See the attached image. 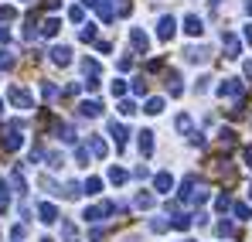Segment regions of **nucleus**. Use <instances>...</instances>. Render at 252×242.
Wrapping results in <instances>:
<instances>
[{
	"instance_id": "f257e3e1",
	"label": "nucleus",
	"mask_w": 252,
	"mask_h": 242,
	"mask_svg": "<svg viewBox=\"0 0 252 242\" xmlns=\"http://www.w3.org/2000/svg\"><path fill=\"white\" fill-rule=\"evenodd\" d=\"M7 99H10L17 109H34V96H31L28 89H21V85H10V89H7Z\"/></svg>"
},
{
	"instance_id": "f03ea898",
	"label": "nucleus",
	"mask_w": 252,
	"mask_h": 242,
	"mask_svg": "<svg viewBox=\"0 0 252 242\" xmlns=\"http://www.w3.org/2000/svg\"><path fill=\"white\" fill-rule=\"evenodd\" d=\"M218 96H221V99H225V96H228V99H239V96H242V79H225L218 85Z\"/></svg>"
},
{
	"instance_id": "7ed1b4c3",
	"label": "nucleus",
	"mask_w": 252,
	"mask_h": 242,
	"mask_svg": "<svg viewBox=\"0 0 252 242\" xmlns=\"http://www.w3.org/2000/svg\"><path fill=\"white\" fill-rule=\"evenodd\" d=\"M184 31H188L191 38H201V35H205V21H201L198 14H188V17H184Z\"/></svg>"
},
{
	"instance_id": "20e7f679",
	"label": "nucleus",
	"mask_w": 252,
	"mask_h": 242,
	"mask_svg": "<svg viewBox=\"0 0 252 242\" xmlns=\"http://www.w3.org/2000/svg\"><path fill=\"white\" fill-rule=\"evenodd\" d=\"M174 31H177V21H174V17H160V24H157V38L160 41H170L174 38Z\"/></svg>"
},
{
	"instance_id": "39448f33",
	"label": "nucleus",
	"mask_w": 252,
	"mask_h": 242,
	"mask_svg": "<svg viewBox=\"0 0 252 242\" xmlns=\"http://www.w3.org/2000/svg\"><path fill=\"white\" fill-rule=\"evenodd\" d=\"M51 62L55 65H72V48L68 44H55L51 48Z\"/></svg>"
},
{
	"instance_id": "423d86ee",
	"label": "nucleus",
	"mask_w": 252,
	"mask_h": 242,
	"mask_svg": "<svg viewBox=\"0 0 252 242\" xmlns=\"http://www.w3.org/2000/svg\"><path fill=\"white\" fill-rule=\"evenodd\" d=\"M38 218H41L44 225H55V222H58V208H55L51 202H41L38 205Z\"/></svg>"
},
{
	"instance_id": "0eeeda50",
	"label": "nucleus",
	"mask_w": 252,
	"mask_h": 242,
	"mask_svg": "<svg viewBox=\"0 0 252 242\" xmlns=\"http://www.w3.org/2000/svg\"><path fill=\"white\" fill-rule=\"evenodd\" d=\"M154 188H157V195H167L170 188H174V174H170V171H160V174L154 177Z\"/></svg>"
},
{
	"instance_id": "6e6552de",
	"label": "nucleus",
	"mask_w": 252,
	"mask_h": 242,
	"mask_svg": "<svg viewBox=\"0 0 252 242\" xmlns=\"http://www.w3.org/2000/svg\"><path fill=\"white\" fill-rule=\"evenodd\" d=\"M136 137H140V140H136L140 154H143V157H150V154H154V133H150V130H143V133H136Z\"/></svg>"
},
{
	"instance_id": "1a4fd4ad",
	"label": "nucleus",
	"mask_w": 252,
	"mask_h": 242,
	"mask_svg": "<svg viewBox=\"0 0 252 242\" xmlns=\"http://www.w3.org/2000/svg\"><path fill=\"white\" fill-rule=\"evenodd\" d=\"M79 113H82L85 120H95V116H102V106H99L95 99H85L82 106H79Z\"/></svg>"
},
{
	"instance_id": "9d476101",
	"label": "nucleus",
	"mask_w": 252,
	"mask_h": 242,
	"mask_svg": "<svg viewBox=\"0 0 252 242\" xmlns=\"http://www.w3.org/2000/svg\"><path fill=\"white\" fill-rule=\"evenodd\" d=\"M129 41H133V48H136V51H147V48H150L147 31H140V28H133V31H129Z\"/></svg>"
},
{
	"instance_id": "9b49d317",
	"label": "nucleus",
	"mask_w": 252,
	"mask_h": 242,
	"mask_svg": "<svg viewBox=\"0 0 252 242\" xmlns=\"http://www.w3.org/2000/svg\"><path fill=\"white\" fill-rule=\"evenodd\" d=\"M109 137H113L116 143H126V126L116 123V120H109Z\"/></svg>"
},
{
	"instance_id": "f8f14e48",
	"label": "nucleus",
	"mask_w": 252,
	"mask_h": 242,
	"mask_svg": "<svg viewBox=\"0 0 252 242\" xmlns=\"http://www.w3.org/2000/svg\"><path fill=\"white\" fill-rule=\"evenodd\" d=\"M58 31H62V21H58V17H48L44 28H41V35H44V38H55Z\"/></svg>"
},
{
	"instance_id": "ddd939ff",
	"label": "nucleus",
	"mask_w": 252,
	"mask_h": 242,
	"mask_svg": "<svg viewBox=\"0 0 252 242\" xmlns=\"http://www.w3.org/2000/svg\"><path fill=\"white\" fill-rule=\"evenodd\" d=\"M221 44H225V51H228L225 58H239V41L232 38V35H221Z\"/></svg>"
},
{
	"instance_id": "4468645a",
	"label": "nucleus",
	"mask_w": 252,
	"mask_h": 242,
	"mask_svg": "<svg viewBox=\"0 0 252 242\" xmlns=\"http://www.w3.org/2000/svg\"><path fill=\"white\" fill-rule=\"evenodd\" d=\"M188 202L191 205H205L208 202V188H191V191H188Z\"/></svg>"
},
{
	"instance_id": "2eb2a0df",
	"label": "nucleus",
	"mask_w": 252,
	"mask_h": 242,
	"mask_svg": "<svg viewBox=\"0 0 252 242\" xmlns=\"http://www.w3.org/2000/svg\"><path fill=\"white\" fill-rule=\"evenodd\" d=\"M184 58L198 65V62H208V51H205V48H188V51H184Z\"/></svg>"
},
{
	"instance_id": "dca6fc26",
	"label": "nucleus",
	"mask_w": 252,
	"mask_h": 242,
	"mask_svg": "<svg viewBox=\"0 0 252 242\" xmlns=\"http://www.w3.org/2000/svg\"><path fill=\"white\" fill-rule=\"evenodd\" d=\"M218 140H221V147H235V130L221 126V130H218Z\"/></svg>"
},
{
	"instance_id": "f3484780",
	"label": "nucleus",
	"mask_w": 252,
	"mask_h": 242,
	"mask_svg": "<svg viewBox=\"0 0 252 242\" xmlns=\"http://www.w3.org/2000/svg\"><path fill=\"white\" fill-rule=\"evenodd\" d=\"M232 208H235V218H239V222H252V208L249 205L239 202V205H232Z\"/></svg>"
},
{
	"instance_id": "a211bd4d",
	"label": "nucleus",
	"mask_w": 252,
	"mask_h": 242,
	"mask_svg": "<svg viewBox=\"0 0 252 242\" xmlns=\"http://www.w3.org/2000/svg\"><path fill=\"white\" fill-rule=\"evenodd\" d=\"M58 137H62L65 143H75V130H72L68 123H58Z\"/></svg>"
},
{
	"instance_id": "6ab92c4d",
	"label": "nucleus",
	"mask_w": 252,
	"mask_h": 242,
	"mask_svg": "<svg viewBox=\"0 0 252 242\" xmlns=\"http://www.w3.org/2000/svg\"><path fill=\"white\" fill-rule=\"evenodd\" d=\"M167 92H170V96H181V75H177V72H170V75H167Z\"/></svg>"
},
{
	"instance_id": "aec40b11",
	"label": "nucleus",
	"mask_w": 252,
	"mask_h": 242,
	"mask_svg": "<svg viewBox=\"0 0 252 242\" xmlns=\"http://www.w3.org/2000/svg\"><path fill=\"white\" fill-rule=\"evenodd\" d=\"M126 177H129V174H126L123 167H109V181H113V184H126Z\"/></svg>"
},
{
	"instance_id": "412c9836",
	"label": "nucleus",
	"mask_w": 252,
	"mask_h": 242,
	"mask_svg": "<svg viewBox=\"0 0 252 242\" xmlns=\"http://www.w3.org/2000/svg\"><path fill=\"white\" fill-rule=\"evenodd\" d=\"M89 150H92L95 157H106V143H102L99 137H92V140H89Z\"/></svg>"
},
{
	"instance_id": "4be33fe9",
	"label": "nucleus",
	"mask_w": 252,
	"mask_h": 242,
	"mask_svg": "<svg viewBox=\"0 0 252 242\" xmlns=\"http://www.w3.org/2000/svg\"><path fill=\"white\" fill-rule=\"evenodd\" d=\"M136 208H154V195L140 191V195H136Z\"/></svg>"
},
{
	"instance_id": "5701e85b",
	"label": "nucleus",
	"mask_w": 252,
	"mask_h": 242,
	"mask_svg": "<svg viewBox=\"0 0 252 242\" xmlns=\"http://www.w3.org/2000/svg\"><path fill=\"white\" fill-rule=\"evenodd\" d=\"M147 113H150V116L164 113V99H150V103H147Z\"/></svg>"
},
{
	"instance_id": "b1692460",
	"label": "nucleus",
	"mask_w": 252,
	"mask_h": 242,
	"mask_svg": "<svg viewBox=\"0 0 252 242\" xmlns=\"http://www.w3.org/2000/svg\"><path fill=\"white\" fill-rule=\"evenodd\" d=\"M85 191H89V195H99V191H102V181H99V177H89V181H85Z\"/></svg>"
},
{
	"instance_id": "393cba45",
	"label": "nucleus",
	"mask_w": 252,
	"mask_h": 242,
	"mask_svg": "<svg viewBox=\"0 0 252 242\" xmlns=\"http://www.w3.org/2000/svg\"><path fill=\"white\" fill-rule=\"evenodd\" d=\"M62 236H65V239L72 242V239H79V229H75L72 222H65V225H62Z\"/></svg>"
},
{
	"instance_id": "a878e982",
	"label": "nucleus",
	"mask_w": 252,
	"mask_h": 242,
	"mask_svg": "<svg viewBox=\"0 0 252 242\" xmlns=\"http://www.w3.org/2000/svg\"><path fill=\"white\" fill-rule=\"evenodd\" d=\"M82 72H85V75H95V72H99V62H95V58H85V62H82Z\"/></svg>"
},
{
	"instance_id": "bb28decb",
	"label": "nucleus",
	"mask_w": 252,
	"mask_h": 242,
	"mask_svg": "<svg viewBox=\"0 0 252 242\" xmlns=\"http://www.w3.org/2000/svg\"><path fill=\"white\" fill-rule=\"evenodd\" d=\"M48 164H51V171H62L65 167V157L62 154H48Z\"/></svg>"
},
{
	"instance_id": "cd10ccee",
	"label": "nucleus",
	"mask_w": 252,
	"mask_h": 242,
	"mask_svg": "<svg viewBox=\"0 0 252 242\" xmlns=\"http://www.w3.org/2000/svg\"><path fill=\"white\" fill-rule=\"evenodd\" d=\"M10 65H14V55L7 48H0V69H10Z\"/></svg>"
},
{
	"instance_id": "c85d7f7f",
	"label": "nucleus",
	"mask_w": 252,
	"mask_h": 242,
	"mask_svg": "<svg viewBox=\"0 0 252 242\" xmlns=\"http://www.w3.org/2000/svg\"><path fill=\"white\" fill-rule=\"evenodd\" d=\"M215 208H218V211H228V208H232V198H228V195H218Z\"/></svg>"
},
{
	"instance_id": "c756f323",
	"label": "nucleus",
	"mask_w": 252,
	"mask_h": 242,
	"mask_svg": "<svg viewBox=\"0 0 252 242\" xmlns=\"http://www.w3.org/2000/svg\"><path fill=\"white\" fill-rule=\"evenodd\" d=\"M75 161L82 164V167H89V147H79V150H75Z\"/></svg>"
},
{
	"instance_id": "7c9ffc66",
	"label": "nucleus",
	"mask_w": 252,
	"mask_h": 242,
	"mask_svg": "<svg viewBox=\"0 0 252 242\" xmlns=\"http://www.w3.org/2000/svg\"><path fill=\"white\" fill-rule=\"evenodd\" d=\"M41 96H44V99H55V96H58V89H55L51 82H44V85H41Z\"/></svg>"
},
{
	"instance_id": "2f4dec72",
	"label": "nucleus",
	"mask_w": 252,
	"mask_h": 242,
	"mask_svg": "<svg viewBox=\"0 0 252 242\" xmlns=\"http://www.w3.org/2000/svg\"><path fill=\"white\" fill-rule=\"evenodd\" d=\"M109 92H113V96H123V92H126V82H123V79H116L113 85H109Z\"/></svg>"
},
{
	"instance_id": "473e14b6",
	"label": "nucleus",
	"mask_w": 252,
	"mask_h": 242,
	"mask_svg": "<svg viewBox=\"0 0 252 242\" xmlns=\"http://www.w3.org/2000/svg\"><path fill=\"white\" fill-rule=\"evenodd\" d=\"M79 38H82V41H92V38H95V24H85V28H82V35H79Z\"/></svg>"
},
{
	"instance_id": "72a5a7b5",
	"label": "nucleus",
	"mask_w": 252,
	"mask_h": 242,
	"mask_svg": "<svg viewBox=\"0 0 252 242\" xmlns=\"http://www.w3.org/2000/svg\"><path fill=\"white\" fill-rule=\"evenodd\" d=\"M14 17H17L14 7H0V21H14Z\"/></svg>"
},
{
	"instance_id": "f704fd0d",
	"label": "nucleus",
	"mask_w": 252,
	"mask_h": 242,
	"mask_svg": "<svg viewBox=\"0 0 252 242\" xmlns=\"http://www.w3.org/2000/svg\"><path fill=\"white\" fill-rule=\"evenodd\" d=\"M120 113H123V116H133V113H136V106L126 99V103H120Z\"/></svg>"
},
{
	"instance_id": "c9c22d12",
	"label": "nucleus",
	"mask_w": 252,
	"mask_h": 242,
	"mask_svg": "<svg viewBox=\"0 0 252 242\" xmlns=\"http://www.w3.org/2000/svg\"><path fill=\"white\" fill-rule=\"evenodd\" d=\"M188 126H191V116H188V113H181V116H177V130H181V133H184V130H188Z\"/></svg>"
},
{
	"instance_id": "e433bc0d",
	"label": "nucleus",
	"mask_w": 252,
	"mask_h": 242,
	"mask_svg": "<svg viewBox=\"0 0 252 242\" xmlns=\"http://www.w3.org/2000/svg\"><path fill=\"white\" fill-rule=\"evenodd\" d=\"M150 229H154V232H164V229H167V222H164V218H160V215H157V218H154V222H150Z\"/></svg>"
},
{
	"instance_id": "4c0bfd02",
	"label": "nucleus",
	"mask_w": 252,
	"mask_h": 242,
	"mask_svg": "<svg viewBox=\"0 0 252 242\" xmlns=\"http://www.w3.org/2000/svg\"><path fill=\"white\" fill-rule=\"evenodd\" d=\"M215 232H218V236H225V239H228V236H232V225H228V222H218V229H215Z\"/></svg>"
},
{
	"instance_id": "58836bf2",
	"label": "nucleus",
	"mask_w": 252,
	"mask_h": 242,
	"mask_svg": "<svg viewBox=\"0 0 252 242\" xmlns=\"http://www.w3.org/2000/svg\"><path fill=\"white\" fill-rule=\"evenodd\" d=\"M68 17H72V21L79 24V21H82V17H85V10H82V7H72V10H68Z\"/></svg>"
},
{
	"instance_id": "ea45409f",
	"label": "nucleus",
	"mask_w": 252,
	"mask_h": 242,
	"mask_svg": "<svg viewBox=\"0 0 252 242\" xmlns=\"http://www.w3.org/2000/svg\"><path fill=\"white\" fill-rule=\"evenodd\" d=\"M194 89H198V92H208V75H201V79L194 82Z\"/></svg>"
},
{
	"instance_id": "a19ab883",
	"label": "nucleus",
	"mask_w": 252,
	"mask_h": 242,
	"mask_svg": "<svg viewBox=\"0 0 252 242\" xmlns=\"http://www.w3.org/2000/svg\"><path fill=\"white\" fill-rule=\"evenodd\" d=\"M10 239H24V225H14L10 229Z\"/></svg>"
},
{
	"instance_id": "79ce46f5",
	"label": "nucleus",
	"mask_w": 252,
	"mask_h": 242,
	"mask_svg": "<svg viewBox=\"0 0 252 242\" xmlns=\"http://www.w3.org/2000/svg\"><path fill=\"white\" fill-rule=\"evenodd\" d=\"M242 38H246V44H252V24H246V31H242Z\"/></svg>"
},
{
	"instance_id": "37998d69",
	"label": "nucleus",
	"mask_w": 252,
	"mask_h": 242,
	"mask_svg": "<svg viewBox=\"0 0 252 242\" xmlns=\"http://www.w3.org/2000/svg\"><path fill=\"white\" fill-rule=\"evenodd\" d=\"M7 205H10V198H7V195H0V215L7 211Z\"/></svg>"
},
{
	"instance_id": "c03bdc74",
	"label": "nucleus",
	"mask_w": 252,
	"mask_h": 242,
	"mask_svg": "<svg viewBox=\"0 0 252 242\" xmlns=\"http://www.w3.org/2000/svg\"><path fill=\"white\" fill-rule=\"evenodd\" d=\"M242 157H246V167H252V147L246 150V154H242Z\"/></svg>"
},
{
	"instance_id": "a18cd8bd",
	"label": "nucleus",
	"mask_w": 252,
	"mask_h": 242,
	"mask_svg": "<svg viewBox=\"0 0 252 242\" xmlns=\"http://www.w3.org/2000/svg\"><path fill=\"white\" fill-rule=\"evenodd\" d=\"M7 38H10V31H7V28H0V44H3Z\"/></svg>"
},
{
	"instance_id": "49530a36",
	"label": "nucleus",
	"mask_w": 252,
	"mask_h": 242,
	"mask_svg": "<svg viewBox=\"0 0 252 242\" xmlns=\"http://www.w3.org/2000/svg\"><path fill=\"white\" fill-rule=\"evenodd\" d=\"M246 79H252V62H246Z\"/></svg>"
},
{
	"instance_id": "de8ad7c7",
	"label": "nucleus",
	"mask_w": 252,
	"mask_h": 242,
	"mask_svg": "<svg viewBox=\"0 0 252 242\" xmlns=\"http://www.w3.org/2000/svg\"><path fill=\"white\" fill-rule=\"evenodd\" d=\"M82 3H85V7H95V3H99V0H82Z\"/></svg>"
},
{
	"instance_id": "09e8293b",
	"label": "nucleus",
	"mask_w": 252,
	"mask_h": 242,
	"mask_svg": "<svg viewBox=\"0 0 252 242\" xmlns=\"http://www.w3.org/2000/svg\"><path fill=\"white\" fill-rule=\"evenodd\" d=\"M246 10H249V14H252V0H249V7H246Z\"/></svg>"
},
{
	"instance_id": "8fccbe9b",
	"label": "nucleus",
	"mask_w": 252,
	"mask_h": 242,
	"mask_svg": "<svg viewBox=\"0 0 252 242\" xmlns=\"http://www.w3.org/2000/svg\"><path fill=\"white\" fill-rule=\"evenodd\" d=\"M249 202H252V184H249Z\"/></svg>"
},
{
	"instance_id": "3c124183",
	"label": "nucleus",
	"mask_w": 252,
	"mask_h": 242,
	"mask_svg": "<svg viewBox=\"0 0 252 242\" xmlns=\"http://www.w3.org/2000/svg\"><path fill=\"white\" fill-rule=\"evenodd\" d=\"M0 113H3V99H0Z\"/></svg>"
},
{
	"instance_id": "603ef678",
	"label": "nucleus",
	"mask_w": 252,
	"mask_h": 242,
	"mask_svg": "<svg viewBox=\"0 0 252 242\" xmlns=\"http://www.w3.org/2000/svg\"><path fill=\"white\" fill-rule=\"evenodd\" d=\"M21 3H31V0H21Z\"/></svg>"
},
{
	"instance_id": "864d4df0",
	"label": "nucleus",
	"mask_w": 252,
	"mask_h": 242,
	"mask_svg": "<svg viewBox=\"0 0 252 242\" xmlns=\"http://www.w3.org/2000/svg\"><path fill=\"white\" fill-rule=\"evenodd\" d=\"M41 242H51V239H41Z\"/></svg>"
}]
</instances>
